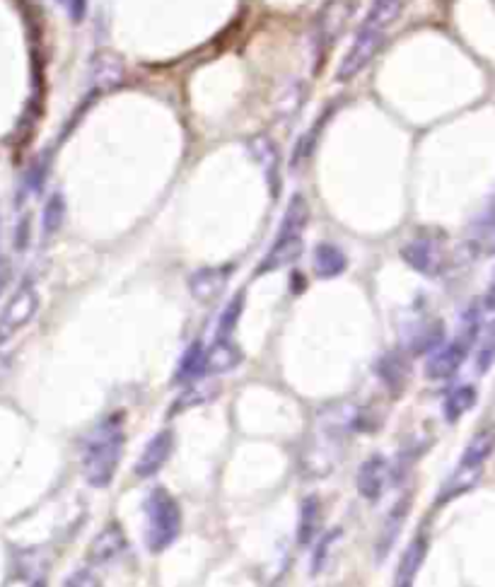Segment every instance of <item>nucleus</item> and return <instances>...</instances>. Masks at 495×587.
<instances>
[{
  "instance_id": "obj_1",
  "label": "nucleus",
  "mask_w": 495,
  "mask_h": 587,
  "mask_svg": "<svg viewBox=\"0 0 495 587\" xmlns=\"http://www.w3.org/2000/svg\"><path fill=\"white\" fill-rule=\"evenodd\" d=\"M126 433L121 414L107 418L92 430L83 447V474L85 481L95 488H107L114 481L121 457H124Z\"/></svg>"
},
{
  "instance_id": "obj_10",
  "label": "nucleus",
  "mask_w": 495,
  "mask_h": 587,
  "mask_svg": "<svg viewBox=\"0 0 495 587\" xmlns=\"http://www.w3.org/2000/svg\"><path fill=\"white\" fill-rule=\"evenodd\" d=\"M401 257H404V261L411 269L425 273V276H435V273L440 271V249L430 240H416L406 244V247L401 249Z\"/></svg>"
},
{
  "instance_id": "obj_13",
  "label": "nucleus",
  "mask_w": 495,
  "mask_h": 587,
  "mask_svg": "<svg viewBox=\"0 0 495 587\" xmlns=\"http://www.w3.org/2000/svg\"><path fill=\"white\" fill-rule=\"evenodd\" d=\"M126 549V537L121 532V527L109 525L99 537L95 539V544L90 546V561L92 563H112L121 551Z\"/></svg>"
},
{
  "instance_id": "obj_15",
  "label": "nucleus",
  "mask_w": 495,
  "mask_h": 587,
  "mask_svg": "<svg viewBox=\"0 0 495 587\" xmlns=\"http://www.w3.org/2000/svg\"><path fill=\"white\" fill-rule=\"evenodd\" d=\"M411 510V498H404V501H399L392 508V513L387 515V522H384L382 527V534H380V544H377V554L380 556H387L389 549H392L396 537L401 534V527H404V520L406 515H409Z\"/></svg>"
},
{
  "instance_id": "obj_16",
  "label": "nucleus",
  "mask_w": 495,
  "mask_h": 587,
  "mask_svg": "<svg viewBox=\"0 0 495 587\" xmlns=\"http://www.w3.org/2000/svg\"><path fill=\"white\" fill-rule=\"evenodd\" d=\"M319 525H322V505L317 498H305L300 508V522H297V542L312 544L317 537Z\"/></svg>"
},
{
  "instance_id": "obj_23",
  "label": "nucleus",
  "mask_w": 495,
  "mask_h": 587,
  "mask_svg": "<svg viewBox=\"0 0 495 587\" xmlns=\"http://www.w3.org/2000/svg\"><path fill=\"white\" fill-rule=\"evenodd\" d=\"M486 307H488V310H495V281H493V286H491V290H488V295H486Z\"/></svg>"
},
{
  "instance_id": "obj_8",
  "label": "nucleus",
  "mask_w": 495,
  "mask_h": 587,
  "mask_svg": "<svg viewBox=\"0 0 495 587\" xmlns=\"http://www.w3.org/2000/svg\"><path fill=\"white\" fill-rule=\"evenodd\" d=\"M242 360L240 346L232 336H215V341L203 351V375H223L235 370Z\"/></svg>"
},
{
  "instance_id": "obj_5",
  "label": "nucleus",
  "mask_w": 495,
  "mask_h": 587,
  "mask_svg": "<svg viewBox=\"0 0 495 587\" xmlns=\"http://www.w3.org/2000/svg\"><path fill=\"white\" fill-rule=\"evenodd\" d=\"M474 336H476V327H471V331H464L457 341L438 348V351L433 353V358L428 360V365H425V375H428L430 380H445V377L457 373V368L462 365L464 356H467Z\"/></svg>"
},
{
  "instance_id": "obj_9",
  "label": "nucleus",
  "mask_w": 495,
  "mask_h": 587,
  "mask_svg": "<svg viewBox=\"0 0 495 587\" xmlns=\"http://www.w3.org/2000/svg\"><path fill=\"white\" fill-rule=\"evenodd\" d=\"M172 447H174L172 430H160V433L153 435V440L145 445L143 455L138 457L136 474L141 476V479H150V476H155L162 467H165L167 459H170Z\"/></svg>"
},
{
  "instance_id": "obj_12",
  "label": "nucleus",
  "mask_w": 495,
  "mask_h": 587,
  "mask_svg": "<svg viewBox=\"0 0 495 587\" xmlns=\"http://www.w3.org/2000/svg\"><path fill=\"white\" fill-rule=\"evenodd\" d=\"M425 554H428V537L425 534H418L413 542L406 546L404 556H401L399 568H396V585H411L413 578H416L418 571H421Z\"/></svg>"
},
{
  "instance_id": "obj_19",
  "label": "nucleus",
  "mask_w": 495,
  "mask_h": 587,
  "mask_svg": "<svg viewBox=\"0 0 495 587\" xmlns=\"http://www.w3.org/2000/svg\"><path fill=\"white\" fill-rule=\"evenodd\" d=\"M380 377L392 389H401L406 382V363L394 353H389L380 360Z\"/></svg>"
},
{
  "instance_id": "obj_18",
  "label": "nucleus",
  "mask_w": 495,
  "mask_h": 587,
  "mask_svg": "<svg viewBox=\"0 0 495 587\" xmlns=\"http://www.w3.org/2000/svg\"><path fill=\"white\" fill-rule=\"evenodd\" d=\"M476 404V389L474 387H459L454 389V392L447 397L445 401V416L447 421H459L471 406Z\"/></svg>"
},
{
  "instance_id": "obj_4",
  "label": "nucleus",
  "mask_w": 495,
  "mask_h": 587,
  "mask_svg": "<svg viewBox=\"0 0 495 587\" xmlns=\"http://www.w3.org/2000/svg\"><path fill=\"white\" fill-rule=\"evenodd\" d=\"M493 447H495V430L493 428H483L481 433H476L474 438H471V443L467 445V450H464V455H462V462H459V469L454 472L452 479L447 481L445 491H442V496H440L442 503H445L447 498H454L457 493L469 491V488L476 484L483 464H486V459L491 457Z\"/></svg>"
},
{
  "instance_id": "obj_2",
  "label": "nucleus",
  "mask_w": 495,
  "mask_h": 587,
  "mask_svg": "<svg viewBox=\"0 0 495 587\" xmlns=\"http://www.w3.org/2000/svg\"><path fill=\"white\" fill-rule=\"evenodd\" d=\"M307 220H310V206H307L302 196H293L281 220L276 242L271 244L269 254L256 266V276L281 271L285 266L295 264L297 257L302 254V232L307 228Z\"/></svg>"
},
{
  "instance_id": "obj_6",
  "label": "nucleus",
  "mask_w": 495,
  "mask_h": 587,
  "mask_svg": "<svg viewBox=\"0 0 495 587\" xmlns=\"http://www.w3.org/2000/svg\"><path fill=\"white\" fill-rule=\"evenodd\" d=\"M232 264L227 266H206V269H198L196 273H191L189 278V290L194 295L196 302L201 305H211L223 295V290L227 286L232 276Z\"/></svg>"
},
{
  "instance_id": "obj_3",
  "label": "nucleus",
  "mask_w": 495,
  "mask_h": 587,
  "mask_svg": "<svg viewBox=\"0 0 495 587\" xmlns=\"http://www.w3.org/2000/svg\"><path fill=\"white\" fill-rule=\"evenodd\" d=\"M182 532V510L165 488H155L145 498V544L150 551L170 549Z\"/></svg>"
},
{
  "instance_id": "obj_22",
  "label": "nucleus",
  "mask_w": 495,
  "mask_h": 587,
  "mask_svg": "<svg viewBox=\"0 0 495 587\" xmlns=\"http://www.w3.org/2000/svg\"><path fill=\"white\" fill-rule=\"evenodd\" d=\"M334 537H336V532H334V534H329V537H324L322 546H319V549H317V554H314V573H317L319 568H322V563H324V556H326V549H329L331 542H334Z\"/></svg>"
},
{
  "instance_id": "obj_17",
  "label": "nucleus",
  "mask_w": 495,
  "mask_h": 587,
  "mask_svg": "<svg viewBox=\"0 0 495 587\" xmlns=\"http://www.w3.org/2000/svg\"><path fill=\"white\" fill-rule=\"evenodd\" d=\"M201 375H203V344L201 341H194V344L186 348L182 360H179L174 382H191Z\"/></svg>"
},
{
  "instance_id": "obj_11",
  "label": "nucleus",
  "mask_w": 495,
  "mask_h": 587,
  "mask_svg": "<svg viewBox=\"0 0 495 587\" xmlns=\"http://www.w3.org/2000/svg\"><path fill=\"white\" fill-rule=\"evenodd\" d=\"M37 307H39V298H37V293H34V290H22L20 295H17V298L10 302V307L8 310H5V317L0 319V336H8V334H13L15 329H20L22 324L27 322L29 317L34 315V312H37Z\"/></svg>"
},
{
  "instance_id": "obj_21",
  "label": "nucleus",
  "mask_w": 495,
  "mask_h": 587,
  "mask_svg": "<svg viewBox=\"0 0 495 587\" xmlns=\"http://www.w3.org/2000/svg\"><path fill=\"white\" fill-rule=\"evenodd\" d=\"M63 218H66V203H63L61 196H54L46 206V215H44V228L46 232H56L61 228Z\"/></svg>"
},
{
  "instance_id": "obj_14",
  "label": "nucleus",
  "mask_w": 495,
  "mask_h": 587,
  "mask_svg": "<svg viewBox=\"0 0 495 587\" xmlns=\"http://www.w3.org/2000/svg\"><path fill=\"white\" fill-rule=\"evenodd\" d=\"M312 266L319 278H336L348 269V257L339 247H334V244H319L314 249Z\"/></svg>"
},
{
  "instance_id": "obj_7",
  "label": "nucleus",
  "mask_w": 495,
  "mask_h": 587,
  "mask_svg": "<svg viewBox=\"0 0 495 587\" xmlns=\"http://www.w3.org/2000/svg\"><path fill=\"white\" fill-rule=\"evenodd\" d=\"M389 462L382 455H372L360 464L358 476H355V484H358V493L365 501H377L389 484Z\"/></svg>"
},
{
  "instance_id": "obj_20",
  "label": "nucleus",
  "mask_w": 495,
  "mask_h": 587,
  "mask_svg": "<svg viewBox=\"0 0 495 587\" xmlns=\"http://www.w3.org/2000/svg\"><path fill=\"white\" fill-rule=\"evenodd\" d=\"M242 307H244V293H237L235 298L230 300V305H227L223 310V315H220L218 334H215V336H232V334H235L237 322H240V317H242Z\"/></svg>"
}]
</instances>
